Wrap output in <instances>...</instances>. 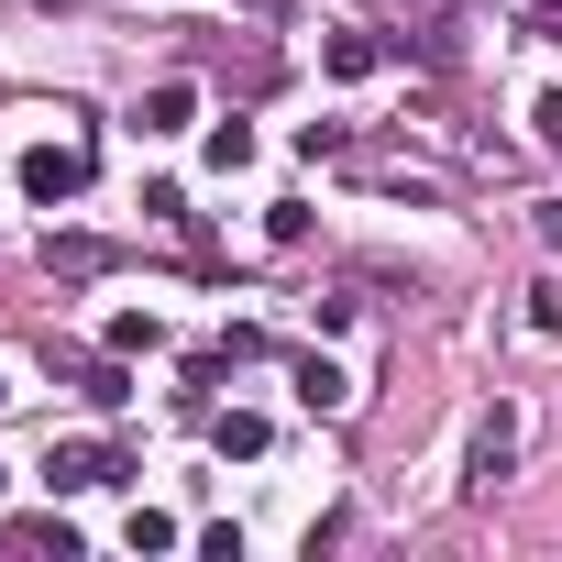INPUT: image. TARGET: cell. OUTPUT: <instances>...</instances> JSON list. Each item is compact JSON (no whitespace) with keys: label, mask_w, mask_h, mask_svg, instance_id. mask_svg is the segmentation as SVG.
<instances>
[{"label":"cell","mask_w":562,"mask_h":562,"mask_svg":"<svg viewBox=\"0 0 562 562\" xmlns=\"http://www.w3.org/2000/svg\"><path fill=\"white\" fill-rule=\"evenodd\" d=\"M188 122H199V78H155L133 100V133H188Z\"/></svg>","instance_id":"4"},{"label":"cell","mask_w":562,"mask_h":562,"mask_svg":"<svg viewBox=\"0 0 562 562\" xmlns=\"http://www.w3.org/2000/svg\"><path fill=\"white\" fill-rule=\"evenodd\" d=\"M45 12H67V0H45Z\"/></svg>","instance_id":"20"},{"label":"cell","mask_w":562,"mask_h":562,"mask_svg":"<svg viewBox=\"0 0 562 562\" xmlns=\"http://www.w3.org/2000/svg\"><path fill=\"white\" fill-rule=\"evenodd\" d=\"M0 496H12V463H0Z\"/></svg>","instance_id":"18"},{"label":"cell","mask_w":562,"mask_h":562,"mask_svg":"<svg viewBox=\"0 0 562 562\" xmlns=\"http://www.w3.org/2000/svg\"><path fill=\"white\" fill-rule=\"evenodd\" d=\"M122 474H133V463H122L111 441H56V463H45L56 496H89V485H122Z\"/></svg>","instance_id":"3"},{"label":"cell","mask_w":562,"mask_h":562,"mask_svg":"<svg viewBox=\"0 0 562 562\" xmlns=\"http://www.w3.org/2000/svg\"><path fill=\"white\" fill-rule=\"evenodd\" d=\"M78 397H89V408H122V397H133V353H100V364H78Z\"/></svg>","instance_id":"7"},{"label":"cell","mask_w":562,"mask_h":562,"mask_svg":"<svg viewBox=\"0 0 562 562\" xmlns=\"http://www.w3.org/2000/svg\"><path fill=\"white\" fill-rule=\"evenodd\" d=\"M210 441H221V452H232V463H254V452H265V441H276V430H265V419H254V408H221V419H210Z\"/></svg>","instance_id":"9"},{"label":"cell","mask_w":562,"mask_h":562,"mask_svg":"<svg viewBox=\"0 0 562 562\" xmlns=\"http://www.w3.org/2000/svg\"><path fill=\"white\" fill-rule=\"evenodd\" d=\"M100 342H111V353H155V342H166V321H155V310H111V331H100Z\"/></svg>","instance_id":"10"},{"label":"cell","mask_w":562,"mask_h":562,"mask_svg":"<svg viewBox=\"0 0 562 562\" xmlns=\"http://www.w3.org/2000/svg\"><path fill=\"white\" fill-rule=\"evenodd\" d=\"M199 155H210V177H243V166H254V122H210Z\"/></svg>","instance_id":"8"},{"label":"cell","mask_w":562,"mask_h":562,"mask_svg":"<svg viewBox=\"0 0 562 562\" xmlns=\"http://www.w3.org/2000/svg\"><path fill=\"white\" fill-rule=\"evenodd\" d=\"M288 386H299V408H310V419H342V408H353V375H342L331 353H299V375H288Z\"/></svg>","instance_id":"5"},{"label":"cell","mask_w":562,"mask_h":562,"mask_svg":"<svg viewBox=\"0 0 562 562\" xmlns=\"http://www.w3.org/2000/svg\"><path fill=\"white\" fill-rule=\"evenodd\" d=\"M188 551H199V562H243V529H232V518H199Z\"/></svg>","instance_id":"13"},{"label":"cell","mask_w":562,"mask_h":562,"mask_svg":"<svg viewBox=\"0 0 562 562\" xmlns=\"http://www.w3.org/2000/svg\"><path fill=\"white\" fill-rule=\"evenodd\" d=\"M122 540H133V551H177V540H188V529H177V518H166V507H133V518H122Z\"/></svg>","instance_id":"12"},{"label":"cell","mask_w":562,"mask_h":562,"mask_svg":"<svg viewBox=\"0 0 562 562\" xmlns=\"http://www.w3.org/2000/svg\"><path fill=\"white\" fill-rule=\"evenodd\" d=\"M529 122H540V144L562 155V89H540V111H529Z\"/></svg>","instance_id":"15"},{"label":"cell","mask_w":562,"mask_h":562,"mask_svg":"<svg viewBox=\"0 0 562 562\" xmlns=\"http://www.w3.org/2000/svg\"><path fill=\"white\" fill-rule=\"evenodd\" d=\"M89 188V144H23V199L34 210H67Z\"/></svg>","instance_id":"1"},{"label":"cell","mask_w":562,"mask_h":562,"mask_svg":"<svg viewBox=\"0 0 562 562\" xmlns=\"http://www.w3.org/2000/svg\"><path fill=\"white\" fill-rule=\"evenodd\" d=\"M45 265H56V276H100V265H111V243H89V232H67V243H45Z\"/></svg>","instance_id":"11"},{"label":"cell","mask_w":562,"mask_h":562,"mask_svg":"<svg viewBox=\"0 0 562 562\" xmlns=\"http://www.w3.org/2000/svg\"><path fill=\"white\" fill-rule=\"evenodd\" d=\"M321 67L331 78H375L386 67V34H321Z\"/></svg>","instance_id":"6"},{"label":"cell","mask_w":562,"mask_h":562,"mask_svg":"<svg viewBox=\"0 0 562 562\" xmlns=\"http://www.w3.org/2000/svg\"><path fill=\"white\" fill-rule=\"evenodd\" d=\"M529 12H540V23H551V34H562V0H529Z\"/></svg>","instance_id":"16"},{"label":"cell","mask_w":562,"mask_h":562,"mask_svg":"<svg viewBox=\"0 0 562 562\" xmlns=\"http://www.w3.org/2000/svg\"><path fill=\"white\" fill-rule=\"evenodd\" d=\"M12 540H23V551H78V540H67V518H12Z\"/></svg>","instance_id":"14"},{"label":"cell","mask_w":562,"mask_h":562,"mask_svg":"<svg viewBox=\"0 0 562 562\" xmlns=\"http://www.w3.org/2000/svg\"><path fill=\"white\" fill-rule=\"evenodd\" d=\"M232 12H276V0H232Z\"/></svg>","instance_id":"17"},{"label":"cell","mask_w":562,"mask_h":562,"mask_svg":"<svg viewBox=\"0 0 562 562\" xmlns=\"http://www.w3.org/2000/svg\"><path fill=\"white\" fill-rule=\"evenodd\" d=\"M507 474H518V408H485V419H474V441H463V485H474V496H496Z\"/></svg>","instance_id":"2"},{"label":"cell","mask_w":562,"mask_h":562,"mask_svg":"<svg viewBox=\"0 0 562 562\" xmlns=\"http://www.w3.org/2000/svg\"><path fill=\"white\" fill-rule=\"evenodd\" d=\"M0 408H12V375H0Z\"/></svg>","instance_id":"19"}]
</instances>
